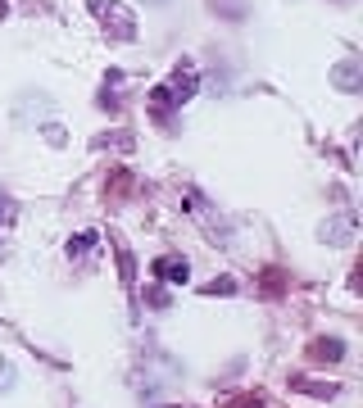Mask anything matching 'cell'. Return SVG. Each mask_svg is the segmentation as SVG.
Segmentation results:
<instances>
[{"label":"cell","mask_w":363,"mask_h":408,"mask_svg":"<svg viewBox=\"0 0 363 408\" xmlns=\"http://www.w3.org/2000/svg\"><path fill=\"white\" fill-rule=\"evenodd\" d=\"M155 272H159L164 281H186V264H182V259H159Z\"/></svg>","instance_id":"1"},{"label":"cell","mask_w":363,"mask_h":408,"mask_svg":"<svg viewBox=\"0 0 363 408\" xmlns=\"http://www.w3.org/2000/svg\"><path fill=\"white\" fill-rule=\"evenodd\" d=\"M9 381H14V367L0 363V390H9Z\"/></svg>","instance_id":"2"},{"label":"cell","mask_w":363,"mask_h":408,"mask_svg":"<svg viewBox=\"0 0 363 408\" xmlns=\"http://www.w3.org/2000/svg\"><path fill=\"white\" fill-rule=\"evenodd\" d=\"M0 213H5V200H0Z\"/></svg>","instance_id":"3"}]
</instances>
